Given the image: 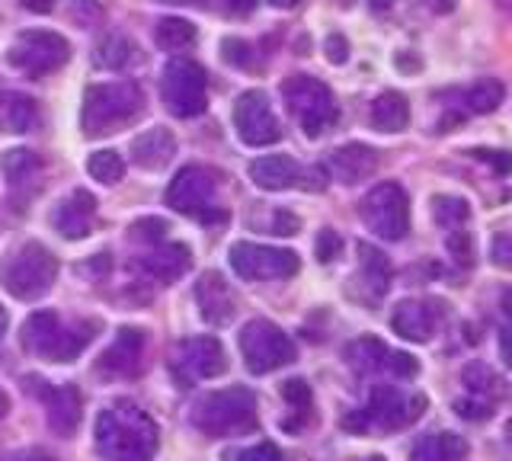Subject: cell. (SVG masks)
<instances>
[{
  "label": "cell",
  "instance_id": "43",
  "mask_svg": "<svg viewBox=\"0 0 512 461\" xmlns=\"http://www.w3.org/2000/svg\"><path fill=\"white\" fill-rule=\"evenodd\" d=\"M301 221L292 215V212H272V225H269V234H298Z\"/></svg>",
  "mask_w": 512,
  "mask_h": 461
},
{
  "label": "cell",
  "instance_id": "8",
  "mask_svg": "<svg viewBox=\"0 0 512 461\" xmlns=\"http://www.w3.org/2000/svg\"><path fill=\"white\" fill-rule=\"evenodd\" d=\"M365 228L381 241H404L410 231V199L400 183H378L359 202Z\"/></svg>",
  "mask_w": 512,
  "mask_h": 461
},
{
  "label": "cell",
  "instance_id": "2",
  "mask_svg": "<svg viewBox=\"0 0 512 461\" xmlns=\"http://www.w3.org/2000/svg\"><path fill=\"white\" fill-rule=\"evenodd\" d=\"M426 410V394L407 391L400 385H375L362 410H352L343 417V429L349 433H394L416 423Z\"/></svg>",
  "mask_w": 512,
  "mask_h": 461
},
{
  "label": "cell",
  "instance_id": "48",
  "mask_svg": "<svg viewBox=\"0 0 512 461\" xmlns=\"http://www.w3.org/2000/svg\"><path fill=\"white\" fill-rule=\"evenodd\" d=\"M224 10H228V13H237V17H240V13H250V10H253V0H231V4L224 7Z\"/></svg>",
  "mask_w": 512,
  "mask_h": 461
},
{
  "label": "cell",
  "instance_id": "23",
  "mask_svg": "<svg viewBox=\"0 0 512 461\" xmlns=\"http://www.w3.org/2000/svg\"><path fill=\"white\" fill-rule=\"evenodd\" d=\"M196 301H199V314L205 317L208 324H228L231 317L237 314V301H234V292L231 285L224 282L221 273H205L199 282H196Z\"/></svg>",
  "mask_w": 512,
  "mask_h": 461
},
{
  "label": "cell",
  "instance_id": "40",
  "mask_svg": "<svg viewBox=\"0 0 512 461\" xmlns=\"http://www.w3.org/2000/svg\"><path fill=\"white\" fill-rule=\"evenodd\" d=\"M445 244H448V253L461 263V266H468L471 263V234L458 228V231H448L445 237Z\"/></svg>",
  "mask_w": 512,
  "mask_h": 461
},
{
  "label": "cell",
  "instance_id": "5",
  "mask_svg": "<svg viewBox=\"0 0 512 461\" xmlns=\"http://www.w3.org/2000/svg\"><path fill=\"white\" fill-rule=\"evenodd\" d=\"M189 420L208 439L250 433L256 429V394L244 385L212 391L192 404Z\"/></svg>",
  "mask_w": 512,
  "mask_h": 461
},
{
  "label": "cell",
  "instance_id": "25",
  "mask_svg": "<svg viewBox=\"0 0 512 461\" xmlns=\"http://www.w3.org/2000/svg\"><path fill=\"white\" fill-rule=\"evenodd\" d=\"M356 282L365 289V301H381L391 289V263L388 257L372 247V244H359V273Z\"/></svg>",
  "mask_w": 512,
  "mask_h": 461
},
{
  "label": "cell",
  "instance_id": "38",
  "mask_svg": "<svg viewBox=\"0 0 512 461\" xmlns=\"http://www.w3.org/2000/svg\"><path fill=\"white\" fill-rule=\"evenodd\" d=\"M224 461H282V455L272 442H260V445H250V449L228 452Z\"/></svg>",
  "mask_w": 512,
  "mask_h": 461
},
{
  "label": "cell",
  "instance_id": "15",
  "mask_svg": "<svg viewBox=\"0 0 512 461\" xmlns=\"http://www.w3.org/2000/svg\"><path fill=\"white\" fill-rule=\"evenodd\" d=\"M170 365H173V375L180 378L183 385H196V381L224 375L228 356H224V346L215 337H189L173 346Z\"/></svg>",
  "mask_w": 512,
  "mask_h": 461
},
{
  "label": "cell",
  "instance_id": "47",
  "mask_svg": "<svg viewBox=\"0 0 512 461\" xmlns=\"http://www.w3.org/2000/svg\"><path fill=\"white\" fill-rule=\"evenodd\" d=\"M20 4L32 13H52L58 0H20Z\"/></svg>",
  "mask_w": 512,
  "mask_h": 461
},
{
  "label": "cell",
  "instance_id": "41",
  "mask_svg": "<svg viewBox=\"0 0 512 461\" xmlns=\"http://www.w3.org/2000/svg\"><path fill=\"white\" fill-rule=\"evenodd\" d=\"M340 247H343L340 234L324 228V231H320V237H317V260L320 263H330L333 257H340Z\"/></svg>",
  "mask_w": 512,
  "mask_h": 461
},
{
  "label": "cell",
  "instance_id": "54",
  "mask_svg": "<svg viewBox=\"0 0 512 461\" xmlns=\"http://www.w3.org/2000/svg\"><path fill=\"white\" fill-rule=\"evenodd\" d=\"M368 461H384V458H381V455H375V458H368Z\"/></svg>",
  "mask_w": 512,
  "mask_h": 461
},
{
  "label": "cell",
  "instance_id": "27",
  "mask_svg": "<svg viewBox=\"0 0 512 461\" xmlns=\"http://www.w3.org/2000/svg\"><path fill=\"white\" fill-rule=\"evenodd\" d=\"M39 125V106L26 93H0V132L26 135Z\"/></svg>",
  "mask_w": 512,
  "mask_h": 461
},
{
  "label": "cell",
  "instance_id": "42",
  "mask_svg": "<svg viewBox=\"0 0 512 461\" xmlns=\"http://www.w3.org/2000/svg\"><path fill=\"white\" fill-rule=\"evenodd\" d=\"M477 161H484V164H490L496 173H512V154H506V151H487V148H477V151H471Z\"/></svg>",
  "mask_w": 512,
  "mask_h": 461
},
{
  "label": "cell",
  "instance_id": "9",
  "mask_svg": "<svg viewBox=\"0 0 512 461\" xmlns=\"http://www.w3.org/2000/svg\"><path fill=\"white\" fill-rule=\"evenodd\" d=\"M218 180L221 177L212 167L189 164L170 180L167 205L173 212L192 218H224V212H218Z\"/></svg>",
  "mask_w": 512,
  "mask_h": 461
},
{
  "label": "cell",
  "instance_id": "29",
  "mask_svg": "<svg viewBox=\"0 0 512 461\" xmlns=\"http://www.w3.org/2000/svg\"><path fill=\"white\" fill-rule=\"evenodd\" d=\"M468 458V442L458 433H429L413 442L410 461H464Z\"/></svg>",
  "mask_w": 512,
  "mask_h": 461
},
{
  "label": "cell",
  "instance_id": "46",
  "mask_svg": "<svg viewBox=\"0 0 512 461\" xmlns=\"http://www.w3.org/2000/svg\"><path fill=\"white\" fill-rule=\"evenodd\" d=\"M7 461H58L55 455H48V452H42V449H29V452H16V455H10Z\"/></svg>",
  "mask_w": 512,
  "mask_h": 461
},
{
  "label": "cell",
  "instance_id": "26",
  "mask_svg": "<svg viewBox=\"0 0 512 461\" xmlns=\"http://www.w3.org/2000/svg\"><path fill=\"white\" fill-rule=\"evenodd\" d=\"M301 173L304 170L285 154H269V157H260V161L250 164V180L260 189H269V193L301 186Z\"/></svg>",
  "mask_w": 512,
  "mask_h": 461
},
{
  "label": "cell",
  "instance_id": "1",
  "mask_svg": "<svg viewBox=\"0 0 512 461\" xmlns=\"http://www.w3.org/2000/svg\"><path fill=\"white\" fill-rule=\"evenodd\" d=\"M93 436L103 461H154L160 449L157 423L132 401H112L103 407Z\"/></svg>",
  "mask_w": 512,
  "mask_h": 461
},
{
  "label": "cell",
  "instance_id": "31",
  "mask_svg": "<svg viewBox=\"0 0 512 461\" xmlns=\"http://www.w3.org/2000/svg\"><path fill=\"white\" fill-rule=\"evenodd\" d=\"M0 170H4V177L10 183V189H26L29 183L39 186V177H42V157L32 154L26 148H13L0 157Z\"/></svg>",
  "mask_w": 512,
  "mask_h": 461
},
{
  "label": "cell",
  "instance_id": "53",
  "mask_svg": "<svg viewBox=\"0 0 512 461\" xmlns=\"http://www.w3.org/2000/svg\"><path fill=\"white\" fill-rule=\"evenodd\" d=\"M4 333H7V311L0 308V337H4Z\"/></svg>",
  "mask_w": 512,
  "mask_h": 461
},
{
  "label": "cell",
  "instance_id": "14",
  "mask_svg": "<svg viewBox=\"0 0 512 461\" xmlns=\"http://www.w3.org/2000/svg\"><path fill=\"white\" fill-rule=\"evenodd\" d=\"M461 385H464V394L455 401V410H458V417L474 420V423L490 420L496 404L506 401V394H509L506 381L496 375L490 365H484V362L464 365Z\"/></svg>",
  "mask_w": 512,
  "mask_h": 461
},
{
  "label": "cell",
  "instance_id": "22",
  "mask_svg": "<svg viewBox=\"0 0 512 461\" xmlns=\"http://www.w3.org/2000/svg\"><path fill=\"white\" fill-rule=\"evenodd\" d=\"M391 327L397 337H404L410 343H429L439 327V308L423 298H407L394 308Z\"/></svg>",
  "mask_w": 512,
  "mask_h": 461
},
{
  "label": "cell",
  "instance_id": "28",
  "mask_svg": "<svg viewBox=\"0 0 512 461\" xmlns=\"http://www.w3.org/2000/svg\"><path fill=\"white\" fill-rule=\"evenodd\" d=\"M176 141L167 129H148L132 141V161L144 170H160L173 161Z\"/></svg>",
  "mask_w": 512,
  "mask_h": 461
},
{
  "label": "cell",
  "instance_id": "44",
  "mask_svg": "<svg viewBox=\"0 0 512 461\" xmlns=\"http://www.w3.org/2000/svg\"><path fill=\"white\" fill-rule=\"evenodd\" d=\"M327 58L333 61V65H343V61L349 58V45L343 36H330L327 39Z\"/></svg>",
  "mask_w": 512,
  "mask_h": 461
},
{
  "label": "cell",
  "instance_id": "50",
  "mask_svg": "<svg viewBox=\"0 0 512 461\" xmlns=\"http://www.w3.org/2000/svg\"><path fill=\"white\" fill-rule=\"evenodd\" d=\"M503 314H506V321H512V289L503 292Z\"/></svg>",
  "mask_w": 512,
  "mask_h": 461
},
{
  "label": "cell",
  "instance_id": "10",
  "mask_svg": "<svg viewBox=\"0 0 512 461\" xmlns=\"http://www.w3.org/2000/svg\"><path fill=\"white\" fill-rule=\"evenodd\" d=\"M160 100L173 116L192 119L205 113L208 103V74L199 61L173 58L164 68V81H160Z\"/></svg>",
  "mask_w": 512,
  "mask_h": 461
},
{
  "label": "cell",
  "instance_id": "35",
  "mask_svg": "<svg viewBox=\"0 0 512 461\" xmlns=\"http://www.w3.org/2000/svg\"><path fill=\"white\" fill-rule=\"evenodd\" d=\"M432 215H436L439 228L458 231L464 228V221L471 218V205L458 196H432Z\"/></svg>",
  "mask_w": 512,
  "mask_h": 461
},
{
  "label": "cell",
  "instance_id": "49",
  "mask_svg": "<svg viewBox=\"0 0 512 461\" xmlns=\"http://www.w3.org/2000/svg\"><path fill=\"white\" fill-rule=\"evenodd\" d=\"M157 4H170V7H202L208 0H157Z\"/></svg>",
  "mask_w": 512,
  "mask_h": 461
},
{
  "label": "cell",
  "instance_id": "6",
  "mask_svg": "<svg viewBox=\"0 0 512 461\" xmlns=\"http://www.w3.org/2000/svg\"><path fill=\"white\" fill-rule=\"evenodd\" d=\"M58 279L55 253L39 241H26L16 247L10 257L0 263V285L16 301H36L42 298Z\"/></svg>",
  "mask_w": 512,
  "mask_h": 461
},
{
  "label": "cell",
  "instance_id": "13",
  "mask_svg": "<svg viewBox=\"0 0 512 461\" xmlns=\"http://www.w3.org/2000/svg\"><path fill=\"white\" fill-rule=\"evenodd\" d=\"M231 269L247 282H266V279H292L301 263L298 253L282 250V247H266V244H250L237 241L228 253Z\"/></svg>",
  "mask_w": 512,
  "mask_h": 461
},
{
  "label": "cell",
  "instance_id": "34",
  "mask_svg": "<svg viewBox=\"0 0 512 461\" xmlns=\"http://www.w3.org/2000/svg\"><path fill=\"white\" fill-rule=\"evenodd\" d=\"M154 42L164 52H186V49H192V45H196V26L180 20V17H167V20L157 23Z\"/></svg>",
  "mask_w": 512,
  "mask_h": 461
},
{
  "label": "cell",
  "instance_id": "33",
  "mask_svg": "<svg viewBox=\"0 0 512 461\" xmlns=\"http://www.w3.org/2000/svg\"><path fill=\"white\" fill-rule=\"evenodd\" d=\"M93 61L106 71H125L128 65L138 61V45L128 36H106L100 45H96Z\"/></svg>",
  "mask_w": 512,
  "mask_h": 461
},
{
  "label": "cell",
  "instance_id": "30",
  "mask_svg": "<svg viewBox=\"0 0 512 461\" xmlns=\"http://www.w3.org/2000/svg\"><path fill=\"white\" fill-rule=\"evenodd\" d=\"M368 119H372V125L378 132H404L407 125H410V103L404 93H381V97L372 103V113H368Z\"/></svg>",
  "mask_w": 512,
  "mask_h": 461
},
{
  "label": "cell",
  "instance_id": "37",
  "mask_svg": "<svg viewBox=\"0 0 512 461\" xmlns=\"http://www.w3.org/2000/svg\"><path fill=\"white\" fill-rule=\"evenodd\" d=\"M87 170H90V177L93 180H100L106 186L112 183H119L122 180V173H125V164H122V157L116 151H96L90 161H87Z\"/></svg>",
  "mask_w": 512,
  "mask_h": 461
},
{
  "label": "cell",
  "instance_id": "18",
  "mask_svg": "<svg viewBox=\"0 0 512 461\" xmlns=\"http://www.w3.org/2000/svg\"><path fill=\"white\" fill-rule=\"evenodd\" d=\"M346 362L352 365L356 375H378V372H391L397 378H416L420 372V362L410 353H391L378 337H359L346 346Z\"/></svg>",
  "mask_w": 512,
  "mask_h": 461
},
{
  "label": "cell",
  "instance_id": "45",
  "mask_svg": "<svg viewBox=\"0 0 512 461\" xmlns=\"http://www.w3.org/2000/svg\"><path fill=\"white\" fill-rule=\"evenodd\" d=\"M500 356L512 369V321H506V327L500 330Z\"/></svg>",
  "mask_w": 512,
  "mask_h": 461
},
{
  "label": "cell",
  "instance_id": "7",
  "mask_svg": "<svg viewBox=\"0 0 512 461\" xmlns=\"http://www.w3.org/2000/svg\"><path fill=\"white\" fill-rule=\"evenodd\" d=\"M282 97L308 138H320L327 129H333L336 116H340L333 90L324 81H317V77H308V74L288 77L282 84Z\"/></svg>",
  "mask_w": 512,
  "mask_h": 461
},
{
  "label": "cell",
  "instance_id": "16",
  "mask_svg": "<svg viewBox=\"0 0 512 461\" xmlns=\"http://www.w3.org/2000/svg\"><path fill=\"white\" fill-rule=\"evenodd\" d=\"M234 129L240 141L250 148H266L276 145L282 138V125L269 106V97L260 90H247L240 93V100L234 103Z\"/></svg>",
  "mask_w": 512,
  "mask_h": 461
},
{
  "label": "cell",
  "instance_id": "51",
  "mask_svg": "<svg viewBox=\"0 0 512 461\" xmlns=\"http://www.w3.org/2000/svg\"><path fill=\"white\" fill-rule=\"evenodd\" d=\"M266 4L279 7V10H292V7H298V4H301V0H266Z\"/></svg>",
  "mask_w": 512,
  "mask_h": 461
},
{
  "label": "cell",
  "instance_id": "11",
  "mask_svg": "<svg viewBox=\"0 0 512 461\" xmlns=\"http://www.w3.org/2000/svg\"><path fill=\"white\" fill-rule=\"evenodd\" d=\"M71 58V45L58 33H45V29H26L13 39L7 61L10 65L26 74V77H45L55 74L68 65Z\"/></svg>",
  "mask_w": 512,
  "mask_h": 461
},
{
  "label": "cell",
  "instance_id": "24",
  "mask_svg": "<svg viewBox=\"0 0 512 461\" xmlns=\"http://www.w3.org/2000/svg\"><path fill=\"white\" fill-rule=\"evenodd\" d=\"M378 170V154L368 145H343L330 154V173L343 186H356Z\"/></svg>",
  "mask_w": 512,
  "mask_h": 461
},
{
  "label": "cell",
  "instance_id": "4",
  "mask_svg": "<svg viewBox=\"0 0 512 461\" xmlns=\"http://www.w3.org/2000/svg\"><path fill=\"white\" fill-rule=\"evenodd\" d=\"M144 109V93L135 81H109L93 84L84 97V113H80V129L87 138H100L125 129L135 122Z\"/></svg>",
  "mask_w": 512,
  "mask_h": 461
},
{
  "label": "cell",
  "instance_id": "12",
  "mask_svg": "<svg viewBox=\"0 0 512 461\" xmlns=\"http://www.w3.org/2000/svg\"><path fill=\"white\" fill-rule=\"evenodd\" d=\"M240 353L253 375H269L295 359V343L282 327L256 317L240 330Z\"/></svg>",
  "mask_w": 512,
  "mask_h": 461
},
{
  "label": "cell",
  "instance_id": "36",
  "mask_svg": "<svg viewBox=\"0 0 512 461\" xmlns=\"http://www.w3.org/2000/svg\"><path fill=\"white\" fill-rule=\"evenodd\" d=\"M282 397H285L288 407H292V413L298 417L292 429H301L304 423L311 420V407H314V397H311L308 381H301V378L285 381V385H282Z\"/></svg>",
  "mask_w": 512,
  "mask_h": 461
},
{
  "label": "cell",
  "instance_id": "19",
  "mask_svg": "<svg viewBox=\"0 0 512 461\" xmlns=\"http://www.w3.org/2000/svg\"><path fill=\"white\" fill-rule=\"evenodd\" d=\"M189 266H192V257H189V247L183 244H157L132 260V269L141 279L160 282V285H170L180 276H186Z\"/></svg>",
  "mask_w": 512,
  "mask_h": 461
},
{
  "label": "cell",
  "instance_id": "17",
  "mask_svg": "<svg viewBox=\"0 0 512 461\" xmlns=\"http://www.w3.org/2000/svg\"><path fill=\"white\" fill-rule=\"evenodd\" d=\"M26 388L45 404V420L55 429L61 439L74 436V429L80 426V413H84V397L74 385H52L39 375L26 378Z\"/></svg>",
  "mask_w": 512,
  "mask_h": 461
},
{
  "label": "cell",
  "instance_id": "52",
  "mask_svg": "<svg viewBox=\"0 0 512 461\" xmlns=\"http://www.w3.org/2000/svg\"><path fill=\"white\" fill-rule=\"evenodd\" d=\"M7 410H10V397L0 391V417H7Z\"/></svg>",
  "mask_w": 512,
  "mask_h": 461
},
{
  "label": "cell",
  "instance_id": "32",
  "mask_svg": "<svg viewBox=\"0 0 512 461\" xmlns=\"http://www.w3.org/2000/svg\"><path fill=\"white\" fill-rule=\"evenodd\" d=\"M503 97H506L503 81H496V77H480V81L464 87V93H461L464 116H487L503 103Z\"/></svg>",
  "mask_w": 512,
  "mask_h": 461
},
{
  "label": "cell",
  "instance_id": "39",
  "mask_svg": "<svg viewBox=\"0 0 512 461\" xmlns=\"http://www.w3.org/2000/svg\"><path fill=\"white\" fill-rule=\"evenodd\" d=\"M167 231V221H160V218H141L132 225V231H128V237L132 241H148V244H157L160 237H164Z\"/></svg>",
  "mask_w": 512,
  "mask_h": 461
},
{
  "label": "cell",
  "instance_id": "3",
  "mask_svg": "<svg viewBox=\"0 0 512 461\" xmlns=\"http://www.w3.org/2000/svg\"><path fill=\"white\" fill-rule=\"evenodd\" d=\"M96 333H100V324L96 321L64 324L55 311H36L23 324V346L39 359L71 362L96 340Z\"/></svg>",
  "mask_w": 512,
  "mask_h": 461
},
{
  "label": "cell",
  "instance_id": "20",
  "mask_svg": "<svg viewBox=\"0 0 512 461\" xmlns=\"http://www.w3.org/2000/svg\"><path fill=\"white\" fill-rule=\"evenodd\" d=\"M144 369V330L125 327L119 330V337L112 340V346L103 353L96 372L106 378H135Z\"/></svg>",
  "mask_w": 512,
  "mask_h": 461
},
{
  "label": "cell",
  "instance_id": "21",
  "mask_svg": "<svg viewBox=\"0 0 512 461\" xmlns=\"http://www.w3.org/2000/svg\"><path fill=\"white\" fill-rule=\"evenodd\" d=\"M52 225L61 237H68V241H84L96 225V199L87 189H74V193H68L55 205Z\"/></svg>",
  "mask_w": 512,
  "mask_h": 461
}]
</instances>
